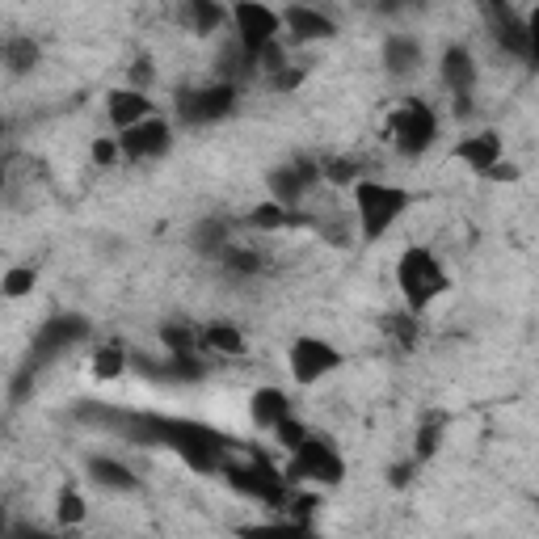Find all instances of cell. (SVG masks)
<instances>
[{
    "mask_svg": "<svg viewBox=\"0 0 539 539\" xmlns=\"http://www.w3.org/2000/svg\"><path fill=\"white\" fill-rule=\"evenodd\" d=\"M228 22V9L219 0H182V26L190 34H215Z\"/></svg>",
    "mask_w": 539,
    "mask_h": 539,
    "instance_id": "21",
    "label": "cell"
},
{
    "mask_svg": "<svg viewBox=\"0 0 539 539\" xmlns=\"http://www.w3.org/2000/svg\"><path fill=\"white\" fill-rule=\"evenodd\" d=\"M325 182L329 186H358L363 182V169H358V161H350V156H333V161H325Z\"/></svg>",
    "mask_w": 539,
    "mask_h": 539,
    "instance_id": "31",
    "label": "cell"
},
{
    "mask_svg": "<svg viewBox=\"0 0 539 539\" xmlns=\"http://www.w3.org/2000/svg\"><path fill=\"white\" fill-rule=\"evenodd\" d=\"M131 367V358H127V350L118 346V342H106L102 350L93 354V363H89V371H93V379H102V384H110V379H118Z\"/></svg>",
    "mask_w": 539,
    "mask_h": 539,
    "instance_id": "24",
    "label": "cell"
},
{
    "mask_svg": "<svg viewBox=\"0 0 539 539\" xmlns=\"http://www.w3.org/2000/svg\"><path fill=\"white\" fill-rule=\"evenodd\" d=\"M451 156L459 165H468L476 177H485L506 156V144H502V135H497V131H472V135L459 139Z\"/></svg>",
    "mask_w": 539,
    "mask_h": 539,
    "instance_id": "14",
    "label": "cell"
},
{
    "mask_svg": "<svg viewBox=\"0 0 539 539\" xmlns=\"http://www.w3.org/2000/svg\"><path fill=\"white\" fill-rule=\"evenodd\" d=\"M161 342H165L169 354H198V350H203L198 333L186 329V325H165V329H161Z\"/></svg>",
    "mask_w": 539,
    "mask_h": 539,
    "instance_id": "30",
    "label": "cell"
},
{
    "mask_svg": "<svg viewBox=\"0 0 539 539\" xmlns=\"http://www.w3.org/2000/svg\"><path fill=\"white\" fill-rule=\"evenodd\" d=\"M232 26H236V43L249 51L253 68H257V55L283 34V13L262 5V0H236L232 5Z\"/></svg>",
    "mask_w": 539,
    "mask_h": 539,
    "instance_id": "6",
    "label": "cell"
},
{
    "mask_svg": "<svg viewBox=\"0 0 539 539\" xmlns=\"http://www.w3.org/2000/svg\"><path fill=\"white\" fill-rule=\"evenodd\" d=\"M177 118L186 127H211L219 118H228L236 110V85L232 81H215V85H198V89H182L173 102Z\"/></svg>",
    "mask_w": 539,
    "mask_h": 539,
    "instance_id": "7",
    "label": "cell"
},
{
    "mask_svg": "<svg viewBox=\"0 0 539 539\" xmlns=\"http://www.w3.org/2000/svg\"><path fill=\"white\" fill-rule=\"evenodd\" d=\"M304 76H308V68H278L274 76H270V89H278V93H291V89H299L304 85Z\"/></svg>",
    "mask_w": 539,
    "mask_h": 539,
    "instance_id": "36",
    "label": "cell"
},
{
    "mask_svg": "<svg viewBox=\"0 0 539 539\" xmlns=\"http://www.w3.org/2000/svg\"><path fill=\"white\" fill-rule=\"evenodd\" d=\"M481 17L497 47H506L514 59H527V17L510 0H481Z\"/></svg>",
    "mask_w": 539,
    "mask_h": 539,
    "instance_id": "11",
    "label": "cell"
},
{
    "mask_svg": "<svg viewBox=\"0 0 539 539\" xmlns=\"http://www.w3.org/2000/svg\"><path fill=\"white\" fill-rule=\"evenodd\" d=\"M388 139L396 144V152L401 156H422L434 148V139H438V118L434 110L422 102V97H405L401 106L392 110L388 118Z\"/></svg>",
    "mask_w": 539,
    "mask_h": 539,
    "instance_id": "4",
    "label": "cell"
},
{
    "mask_svg": "<svg viewBox=\"0 0 539 539\" xmlns=\"http://www.w3.org/2000/svg\"><path fill=\"white\" fill-rule=\"evenodd\" d=\"M438 443H443V422H438V417H426L422 430H417V443H413L417 464H430V459L438 455Z\"/></svg>",
    "mask_w": 539,
    "mask_h": 539,
    "instance_id": "27",
    "label": "cell"
},
{
    "mask_svg": "<svg viewBox=\"0 0 539 539\" xmlns=\"http://www.w3.org/2000/svg\"><path fill=\"white\" fill-rule=\"evenodd\" d=\"M283 30L295 38V43H325V38L337 34L333 17L321 13L316 5H287V13H283Z\"/></svg>",
    "mask_w": 539,
    "mask_h": 539,
    "instance_id": "15",
    "label": "cell"
},
{
    "mask_svg": "<svg viewBox=\"0 0 539 539\" xmlns=\"http://www.w3.org/2000/svg\"><path fill=\"white\" fill-rule=\"evenodd\" d=\"M413 194L401 186H388V182H375V177H363L354 186V219H358V236L363 241H384L392 232V224L409 211Z\"/></svg>",
    "mask_w": 539,
    "mask_h": 539,
    "instance_id": "1",
    "label": "cell"
},
{
    "mask_svg": "<svg viewBox=\"0 0 539 539\" xmlns=\"http://www.w3.org/2000/svg\"><path fill=\"white\" fill-rule=\"evenodd\" d=\"M316 182H325V165L321 161H291V165L270 169V177H266L270 198H278V203H287V207H295Z\"/></svg>",
    "mask_w": 539,
    "mask_h": 539,
    "instance_id": "12",
    "label": "cell"
},
{
    "mask_svg": "<svg viewBox=\"0 0 539 539\" xmlns=\"http://www.w3.org/2000/svg\"><path fill=\"white\" fill-rule=\"evenodd\" d=\"M198 342H203V350H211L219 358L245 354V333L236 329V325H224V321H211V325L198 329Z\"/></svg>",
    "mask_w": 539,
    "mask_h": 539,
    "instance_id": "22",
    "label": "cell"
},
{
    "mask_svg": "<svg viewBox=\"0 0 539 539\" xmlns=\"http://www.w3.org/2000/svg\"><path fill=\"white\" fill-rule=\"evenodd\" d=\"M38 59H43V51H38V43H34V38H26V34H13L9 43H5V64H9L13 76L34 72Z\"/></svg>",
    "mask_w": 539,
    "mask_h": 539,
    "instance_id": "23",
    "label": "cell"
},
{
    "mask_svg": "<svg viewBox=\"0 0 539 539\" xmlns=\"http://www.w3.org/2000/svg\"><path fill=\"white\" fill-rule=\"evenodd\" d=\"M518 177H523V169H518V165H510L506 156H502V161H497V165L485 173V182H518Z\"/></svg>",
    "mask_w": 539,
    "mask_h": 539,
    "instance_id": "38",
    "label": "cell"
},
{
    "mask_svg": "<svg viewBox=\"0 0 539 539\" xmlns=\"http://www.w3.org/2000/svg\"><path fill=\"white\" fill-rule=\"evenodd\" d=\"M527 64L539 68V5L527 13Z\"/></svg>",
    "mask_w": 539,
    "mask_h": 539,
    "instance_id": "37",
    "label": "cell"
},
{
    "mask_svg": "<svg viewBox=\"0 0 539 539\" xmlns=\"http://www.w3.org/2000/svg\"><path fill=\"white\" fill-rule=\"evenodd\" d=\"M270 434H274V443H278V447H287V451H299V447H304L308 438H312V430H308L304 422H299L295 413H291V417H283V422H278Z\"/></svg>",
    "mask_w": 539,
    "mask_h": 539,
    "instance_id": "29",
    "label": "cell"
},
{
    "mask_svg": "<svg viewBox=\"0 0 539 539\" xmlns=\"http://www.w3.org/2000/svg\"><path fill=\"white\" fill-rule=\"evenodd\" d=\"M224 481L241 493V497H253V502L262 506H287V472H278L274 464H266V459H232L224 464Z\"/></svg>",
    "mask_w": 539,
    "mask_h": 539,
    "instance_id": "3",
    "label": "cell"
},
{
    "mask_svg": "<svg viewBox=\"0 0 539 539\" xmlns=\"http://www.w3.org/2000/svg\"><path fill=\"white\" fill-rule=\"evenodd\" d=\"M85 497L81 493H76V489H59V497H55V518H59V523H64V527H81L85 523Z\"/></svg>",
    "mask_w": 539,
    "mask_h": 539,
    "instance_id": "28",
    "label": "cell"
},
{
    "mask_svg": "<svg viewBox=\"0 0 539 539\" xmlns=\"http://www.w3.org/2000/svg\"><path fill=\"white\" fill-rule=\"evenodd\" d=\"M89 481L97 489H110V493H135L139 489V476L127 468V464H118V459L110 455H89Z\"/></svg>",
    "mask_w": 539,
    "mask_h": 539,
    "instance_id": "17",
    "label": "cell"
},
{
    "mask_svg": "<svg viewBox=\"0 0 539 539\" xmlns=\"http://www.w3.org/2000/svg\"><path fill=\"white\" fill-rule=\"evenodd\" d=\"M438 76H443V85L451 89L455 97V114L464 118L472 110V89H476V59L468 47H447L443 51V64H438Z\"/></svg>",
    "mask_w": 539,
    "mask_h": 539,
    "instance_id": "13",
    "label": "cell"
},
{
    "mask_svg": "<svg viewBox=\"0 0 539 539\" xmlns=\"http://www.w3.org/2000/svg\"><path fill=\"white\" fill-rule=\"evenodd\" d=\"M194 245L203 249V253H224L228 245H232V224L228 219H207V224H198L194 228Z\"/></svg>",
    "mask_w": 539,
    "mask_h": 539,
    "instance_id": "25",
    "label": "cell"
},
{
    "mask_svg": "<svg viewBox=\"0 0 539 539\" xmlns=\"http://www.w3.org/2000/svg\"><path fill=\"white\" fill-rule=\"evenodd\" d=\"M34 283H38V270L34 266H13L5 274V283H0V291H5V299H26L34 291Z\"/></svg>",
    "mask_w": 539,
    "mask_h": 539,
    "instance_id": "32",
    "label": "cell"
},
{
    "mask_svg": "<svg viewBox=\"0 0 539 539\" xmlns=\"http://www.w3.org/2000/svg\"><path fill=\"white\" fill-rule=\"evenodd\" d=\"M371 5H375V0H371Z\"/></svg>",
    "mask_w": 539,
    "mask_h": 539,
    "instance_id": "41",
    "label": "cell"
},
{
    "mask_svg": "<svg viewBox=\"0 0 539 539\" xmlns=\"http://www.w3.org/2000/svg\"><path fill=\"white\" fill-rule=\"evenodd\" d=\"M346 358L337 346H329L325 337H295L291 350H287V367H291V379L295 384H321L329 371H337Z\"/></svg>",
    "mask_w": 539,
    "mask_h": 539,
    "instance_id": "9",
    "label": "cell"
},
{
    "mask_svg": "<svg viewBox=\"0 0 539 539\" xmlns=\"http://www.w3.org/2000/svg\"><path fill=\"white\" fill-rule=\"evenodd\" d=\"M85 337H89V321H85L81 312H59V316H51V321L38 325L34 342H30V367H43V363H51V358L68 354L76 342H85Z\"/></svg>",
    "mask_w": 539,
    "mask_h": 539,
    "instance_id": "8",
    "label": "cell"
},
{
    "mask_svg": "<svg viewBox=\"0 0 539 539\" xmlns=\"http://www.w3.org/2000/svg\"><path fill=\"white\" fill-rule=\"evenodd\" d=\"M249 417L257 430H274L283 417H291V396L283 388H257L249 396Z\"/></svg>",
    "mask_w": 539,
    "mask_h": 539,
    "instance_id": "18",
    "label": "cell"
},
{
    "mask_svg": "<svg viewBox=\"0 0 539 539\" xmlns=\"http://www.w3.org/2000/svg\"><path fill=\"white\" fill-rule=\"evenodd\" d=\"M384 68L392 76H413L417 68H422V47H417L413 34H388V43H384Z\"/></svg>",
    "mask_w": 539,
    "mask_h": 539,
    "instance_id": "20",
    "label": "cell"
},
{
    "mask_svg": "<svg viewBox=\"0 0 539 539\" xmlns=\"http://www.w3.org/2000/svg\"><path fill=\"white\" fill-rule=\"evenodd\" d=\"M127 81H131V89H144V93H148V85L156 81V68H152V59H148V55H135V59H131Z\"/></svg>",
    "mask_w": 539,
    "mask_h": 539,
    "instance_id": "35",
    "label": "cell"
},
{
    "mask_svg": "<svg viewBox=\"0 0 539 539\" xmlns=\"http://www.w3.org/2000/svg\"><path fill=\"white\" fill-rule=\"evenodd\" d=\"M106 114H110V127L114 131H127L135 123H144V118H152V102L144 89H110L106 93Z\"/></svg>",
    "mask_w": 539,
    "mask_h": 539,
    "instance_id": "16",
    "label": "cell"
},
{
    "mask_svg": "<svg viewBox=\"0 0 539 539\" xmlns=\"http://www.w3.org/2000/svg\"><path fill=\"white\" fill-rule=\"evenodd\" d=\"M89 156H93V165H102V169H110L114 161H123V144H118V135H102V139H93V148H89Z\"/></svg>",
    "mask_w": 539,
    "mask_h": 539,
    "instance_id": "34",
    "label": "cell"
},
{
    "mask_svg": "<svg viewBox=\"0 0 539 539\" xmlns=\"http://www.w3.org/2000/svg\"><path fill=\"white\" fill-rule=\"evenodd\" d=\"M384 329L392 342H401V346H413L417 342V312H396V316H384Z\"/></svg>",
    "mask_w": 539,
    "mask_h": 539,
    "instance_id": "33",
    "label": "cell"
},
{
    "mask_svg": "<svg viewBox=\"0 0 539 539\" xmlns=\"http://www.w3.org/2000/svg\"><path fill=\"white\" fill-rule=\"evenodd\" d=\"M118 144H123V161L131 165H148V161H161V156L173 148V127L165 118H144L127 131H118Z\"/></svg>",
    "mask_w": 539,
    "mask_h": 539,
    "instance_id": "10",
    "label": "cell"
},
{
    "mask_svg": "<svg viewBox=\"0 0 539 539\" xmlns=\"http://www.w3.org/2000/svg\"><path fill=\"white\" fill-rule=\"evenodd\" d=\"M291 5H316V0H291Z\"/></svg>",
    "mask_w": 539,
    "mask_h": 539,
    "instance_id": "40",
    "label": "cell"
},
{
    "mask_svg": "<svg viewBox=\"0 0 539 539\" xmlns=\"http://www.w3.org/2000/svg\"><path fill=\"white\" fill-rule=\"evenodd\" d=\"M287 481L291 485H342L346 481V459L337 455L325 438H308L299 451H291L287 464Z\"/></svg>",
    "mask_w": 539,
    "mask_h": 539,
    "instance_id": "5",
    "label": "cell"
},
{
    "mask_svg": "<svg viewBox=\"0 0 539 539\" xmlns=\"http://www.w3.org/2000/svg\"><path fill=\"white\" fill-rule=\"evenodd\" d=\"M219 262H224V270L241 274V278H253V274H262V270H266L262 253H257V249H245V245H236V241H232L224 253H219Z\"/></svg>",
    "mask_w": 539,
    "mask_h": 539,
    "instance_id": "26",
    "label": "cell"
},
{
    "mask_svg": "<svg viewBox=\"0 0 539 539\" xmlns=\"http://www.w3.org/2000/svg\"><path fill=\"white\" fill-rule=\"evenodd\" d=\"M396 287H401L405 304L413 312H426L438 295H447L451 278L447 266L426 249V245H409L401 257H396Z\"/></svg>",
    "mask_w": 539,
    "mask_h": 539,
    "instance_id": "2",
    "label": "cell"
},
{
    "mask_svg": "<svg viewBox=\"0 0 539 539\" xmlns=\"http://www.w3.org/2000/svg\"><path fill=\"white\" fill-rule=\"evenodd\" d=\"M241 224L253 228V232H283V228H295V224H308V219L295 215L287 203H278V198H270V203H257Z\"/></svg>",
    "mask_w": 539,
    "mask_h": 539,
    "instance_id": "19",
    "label": "cell"
},
{
    "mask_svg": "<svg viewBox=\"0 0 539 539\" xmlns=\"http://www.w3.org/2000/svg\"><path fill=\"white\" fill-rule=\"evenodd\" d=\"M413 468H417V459H413V464H396L388 481H392L396 489H401V485H409V481H413Z\"/></svg>",
    "mask_w": 539,
    "mask_h": 539,
    "instance_id": "39",
    "label": "cell"
}]
</instances>
